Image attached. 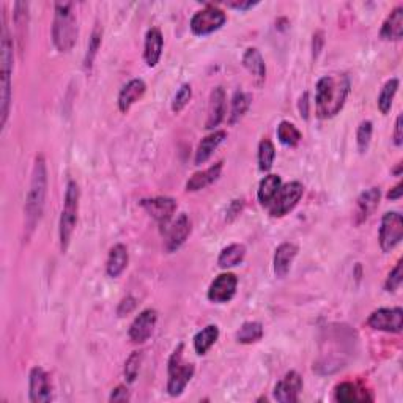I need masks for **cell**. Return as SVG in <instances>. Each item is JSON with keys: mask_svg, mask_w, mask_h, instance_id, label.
Instances as JSON below:
<instances>
[{"mask_svg": "<svg viewBox=\"0 0 403 403\" xmlns=\"http://www.w3.org/2000/svg\"><path fill=\"white\" fill-rule=\"evenodd\" d=\"M351 82L347 75H326L315 85V111L321 120L334 119L345 106Z\"/></svg>", "mask_w": 403, "mask_h": 403, "instance_id": "6da1fadb", "label": "cell"}, {"mask_svg": "<svg viewBox=\"0 0 403 403\" xmlns=\"http://www.w3.org/2000/svg\"><path fill=\"white\" fill-rule=\"evenodd\" d=\"M46 194H48V166L46 159L43 155H36L32 177H31V186H28L27 199L24 205V230L26 237L28 238L40 224V219L43 216V210H45L46 203Z\"/></svg>", "mask_w": 403, "mask_h": 403, "instance_id": "7a4b0ae2", "label": "cell"}, {"mask_svg": "<svg viewBox=\"0 0 403 403\" xmlns=\"http://www.w3.org/2000/svg\"><path fill=\"white\" fill-rule=\"evenodd\" d=\"M13 38L6 23V13L2 6V40H0V127L5 128L11 106V76H13Z\"/></svg>", "mask_w": 403, "mask_h": 403, "instance_id": "3957f363", "label": "cell"}, {"mask_svg": "<svg viewBox=\"0 0 403 403\" xmlns=\"http://www.w3.org/2000/svg\"><path fill=\"white\" fill-rule=\"evenodd\" d=\"M79 35L75 4L57 2L54 5L53 43L58 53H70L76 46Z\"/></svg>", "mask_w": 403, "mask_h": 403, "instance_id": "277c9868", "label": "cell"}, {"mask_svg": "<svg viewBox=\"0 0 403 403\" xmlns=\"http://www.w3.org/2000/svg\"><path fill=\"white\" fill-rule=\"evenodd\" d=\"M79 200H80V189L75 180H70L65 189L63 208L60 215V222H58V240H60V249L65 254L68 251L72 233L76 230L77 217H79Z\"/></svg>", "mask_w": 403, "mask_h": 403, "instance_id": "5b68a950", "label": "cell"}, {"mask_svg": "<svg viewBox=\"0 0 403 403\" xmlns=\"http://www.w3.org/2000/svg\"><path fill=\"white\" fill-rule=\"evenodd\" d=\"M183 351H185V345L180 343V345L173 350V353L168 358L167 362V394L171 395V397H180L195 373L194 364L183 361Z\"/></svg>", "mask_w": 403, "mask_h": 403, "instance_id": "8992f818", "label": "cell"}, {"mask_svg": "<svg viewBox=\"0 0 403 403\" xmlns=\"http://www.w3.org/2000/svg\"><path fill=\"white\" fill-rule=\"evenodd\" d=\"M303 194H304L303 183L290 181L287 185H282L281 190L274 197V200L271 202V205L268 207L269 216L276 219L287 216L290 211L295 210L299 200L303 199Z\"/></svg>", "mask_w": 403, "mask_h": 403, "instance_id": "52a82bcc", "label": "cell"}, {"mask_svg": "<svg viewBox=\"0 0 403 403\" xmlns=\"http://www.w3.org/2000/svg\"><path fill=\"white\" fill-rule=\"evenodd\" d=\"M227 23V14L224 10L215 5H207L203 10L195 11L190 18V32L197 36H207L217 32Z\"/></svg>", "mask_w": 403, "mask_h": 403, "instance_id": "ba28073f", "label": "cell"}, {"mask_svg": "<svg viewBox=\"0 0 403 403\" xmlns=\"http://www.w3.org/2000/svg\"><path fill=\"white\" fill-rule=\"evenodd\" d=\"M403 240V217L399 211H387L381 217L378 243L385 254L394 251Z\"/></svg>", "mask_w": 403, "mask_h": 403, "instance_id": "9c48e42d", "label": "cell"}, {"mask_svg": "<svg viewBox=\"0 0 403 403\" xmlns=\"http://www.w3.org/2000/svg\"><path fill=\"white\" fill-rule=\"evenodd\" d=\"M367 326L375 331L400 334L403 328V311L400 307H381L373 311L367 318Z\"/></svg>", "mask_w": 403, "mask_h": 403, "instance_id": "30bf717a", "label": "cell"}, {"mask_svg": "<svg viewBox=\"0 0 403 403\" xmlns=\"http://www.w3.org/2000/svg\"><path fill=\"white\" fill-rule=\"evenodd\" d=\"M141 207L155 219V222L161 229H167L168 224L172 222L178 205L172 197H153V199L141 200Z\"/></svg>", "mask_w": 403, "mask_h": 403, "instance_id": "8fae6325", "label": "cell"}, {"mask_svg": "<svg viewBox=\"0 0 403 403\" xmlns=\"http://www.w3.org/2000/svg\"><path fill=\"white\" fill-rule=\"evenodd\" d=\"M190 232H193V221H190L186 213H181L175 221L168 224L166 229V238H164V247L168 254L175 251L186 243Z\"/></svg>", "mask_w": 403, "mask_h": 403, "instance_id": "7c38bea8", "label": "cell"}, {"mask_svg": "<svg viewBox=\"0 0 403 403\" xmlns=\"http://www.w3.org/2000/svg\"><path fill=\"white\" fill-rule=\"evenodd\" d=\"M238 289V277L233 273H222L215 281L210 284L207 298L215 304H225L233 299L237 295Z\"/></svg>", "mask_w": 403, "mask_h": 403, "instance_id": "4fadbf2b", "label": "cell"}, {"mask_svg": "<svg viewBox=\"0 0 403 403\" xmlns=\"http://www.w3.org/2000/svg\"><path fill=\"white\" fill-rule=\"evenodd\" d=\"M28 399L32 403H49L53 400V383L45 369L33 367L28 373Z\"/></svg>", "mask_w": 403, "mask_h": 403, "instance_id": "5bb4252c", "label": "cell"}, {"mask_svg": "<svg viewBox=\"0 0 403 403\" xmlns=\"http://www.w3.org/2000/svg\"><path fill=\"white\" fill-rule=\"evenodd\" d=\"M156 321H158V312L155 309H145L139 313L128 329V335L131 342L136 343V345H141V343H145L149 340L153 331H155Z\"/></svg>", "mask_w": 403, "mask_h": 403, "instance_id": "9a60e30c", "label": "cell"}, {"mask_svg": "<svg viewBox=\"0 0 403 403\" xmlns=\"http://www.w3.org/2000/svg\"><path fill=\"white\" fill-rule=\"evenodd\" d=\"M304 381L298 372L290 370L274 386V399L281 403H296L303 392Z\"/></svg>", "mask_w": 403, "mask_h": 403, "instance_id": "2e32d148", "label": "cell"}, {"mask_svg": "<svg viewBox=\"0 0 403 403\" xmlns=\"http://www.w3.org/2000/svg\"><path fill=\"white\" fill-rule=\"evenodd\" d=\"M381 200V189L373 186L365 189L364 193L358 197L356 210H355V224L361 225L365 221H369L372 215L375 213Z\"/></svg>", "mask_w": 403, "mask_h": 403, "instance_id": "e0dca14e", "label": "cell"}, {"mask_svg": "<svg viewBox=\"0 0 403 403\" xmlns=\"http://www.w3.org/2000/svg\"><path fill=\"white\" fill-rule=\"evenodd\" d=\"M227 114V95L221 85L211 90L208 102V115L205 122V128L215 129L221 124Z\"/></svg>", "mask_w": 403, "mask_h": 403, "instance_id": "ac0fdd59", "label": "cell"}, {"mask_svg": "<svg viewBox=\"0 0 403 403\" xmlns=\"http://www.w3.org/2000/svg\"><path fill=\"white\" fill-rule=\"evenodd\" d=\"M243 67L251 75L255 87H262L267 80V63L257 48H247L243 54Z\"/></svg>", "mask_w": 403, "mask_h": 403, "instance_id": "d6986e66", "label": "cell"}, {"mask_svg": "<svg viewBox=\"0 0 403 403\" xmlns=\"http://www.w3.org/2000/svg\"><path fill=\"white\" fill-rule=\"evenodd\" d=\"M164 49V36L163 32L158 27H151L145 35V43H144V60L146 67L155 68L161 60Z\"/></svg>", "mask_w": 403, "mask_h": 403, "instance_id": "ffe728a7", "label": "cell"}, {"mask_svg": "<svg viewBox=\"0 0 403 403\" xmlns=\"http://www.w3.org/2000/svg\"><path fill=\"white\" fill-rule=\"evenodd\" d=\"M146 92V84L142 79H131L128 84L123 85V89L117 98V104H119V111L122 114H128L129 109L133 107L137 101L144 98Z\"/></svg>", "mask_w": 403, "mask_h": 403, "instance_id": "44dd1931", "label": "cell"}, {"mask_svg": "<svg viewBox=\"0 0 403 403\" xmlns=\"http://www.w3.org/2000/svg\"><path fill=\"white\" fill-rule=\"evenodd\" d=\"M296 255H298V246L293 243H282L276 247L273 257V269L276 277H279V279L287 277Z\"/></svg>", "mask_w": 403, "mask_h": 403, "instance_id": "7402d4cb", "label": "cell"}, {"mask_svg": "<svg viewBox=\"0 0 403 403\" xmlns=\"http://www.w3.org/2000/svg\"><path fill=\"white\" fill-rule=\"evenodd\" d=\"M227 139V131L224 129H215L213 133L208 134L207 137H203L200 144L197 145L194 163L195 166H202L207 163V161L213 156V153L221 146Z\"/></svg>", "mask_w": 403, "mask_h": 403, "instance_id": "603a6c76", "label": "cell"}, {"mask_svg": "<svg viewBox=\"0 0 403 403\" xmlns=\"http://www.w3.org/2000/svg\"><path fill=\"white\" fill-rule=\"evenodd\" d=\"M222 167H224V163L222 161H219V163L210 166L208 168H205V171L195 172L193 177L186 181L188 193H197V190H202L213 185V183L217 181L219 177H221Z\"/></svg>", "mask_w": 403, "mask_h": 403, "instance_id": "cb8c5ba5", "label": "cell"}, {"mask_svg": "<svg viewBox=\"0 0 403 403\" xmlns=\"http://www.w3.org/2000/svg\"><path fill=\"white\" fill-rule=\"evenodd\" d=\"M128 263H129L128 247L122 243L112 246L111 251H109L107 262H106L107 276L112 277V279L120 277L124 273V269L128 268Z\"/></svg>", "mask_w": 403, "mask_h": 403, "instance_id": "d4e9b609", "label": "cell"}, {"mask_svg": "<svg viewBox=\"0 0 403 403\" xmlns=\"http://www.w3.org/2000/svg\"><path fill=\"white\" fill-rule=\"evenodd\" d=\"M380 36L386 41H400L403 36V5L395 6V9L387 14L383 26H381Z\"/></svg>", "mask_w": 403, "mask_h": 403, "instance_id": "484cf974", "label": "cell"}, {"mask_svg": "<svg viewBox=\"0 0 403 403\" xmlns=\"http://www.w3.org/2000/svg\"><path fill=\"white\" fill-rule=\"evenodd\" d=\"M334 399L342 403H351V402H372L373 395H369V391L362 389L358 385L351 383V381H343V383L335 386Z\"/></svg>", "mask_w": 403, "mask_h": 403, "instance_id": "4316f807", "label": "cell"}, {"mask_svg": "<svg viewBox=\"0 0 403 403\" xmlns=\"http://www.w3.org/2000/svg\"><path fill=\"white\" fill-rule=\"evenodd\" d=\"M282 188V178L279 175L268 173L265 178L260 181L259 189H257V199L260 202L262 207L268 208L271 202L274 200V197L277 195Z\"/></svg>", "mask_w": 403, "mask_h": 403, "instance_id": "83f0119b", "label": "cell"}, {"mask_svg": "<svg viewBox=\"0 0 403 403\" xmlns=\"http://www.w3.org/2000/svg\"><path fill=\"white\" fill-rule=\"evenodd\" d=\"M246 257V246L240 243H233L224 247L217 257V265L222 269L235 268L243 263Z\"/></svg>", "mask_w": 403, "mask_h": 403, "instance_id": "f1b7e54d", "label": "cell"}, {"mask_svg": "<svg viewBox=\"0 0 403 403\" xmlns=\"http://www.w3.org/2000/svg\"><path fill=\"white\" fill-rule=\"evenodd\" d=\"M219 339V328L208 325L194 335V350L199 356H205Z\"/></svg>", "mask_w": 403, "mask_h": 403, "instance_id": "f546056e", "label": "cell"}, {"mask_svg": "<svg viewBox=\"0 0 403 403\" xmlns=\"http://www.w3.org/2000/svg\"><path fill=\"white\" fill-rule=\"evenodd\" d=\"M251 104H252L251 93L243 92V90H238V92L233 93L230 114H229V123L230 124L238 123L246 115V112L249 111Z\"/></svg>", "mask_w": 403, "mask_h": 403, "instance_id": "4dcf8cb0", "label": "cell"}, {"mask_svg": "<svg viewBox=\"0 0 403 403\" xmlns=\"http://www.w3.org/2000/svg\"><path fill=\"white\" fill-rule=\"evenodd\" d=\"M399 87H400V80L397 77H392L387 80V82L383 85V89H381L377 104H378L380 112L383 115H387L391 112L392 102H394L395 95H397L399 92Z\"/></svg>", "mask_w": 403, "mask_h": 403, "instance_id": "1f68e13d", "label": "cell"}, {"mask_svg": "<svg viewBox=\"0 0 403 403\" xmlns=\"http://www.w3.org/2000/svg\"><path fill=\"white\" fill-rule=\"evenodd\" d=\"M263 325L260 321H246L241 325L237 333V342L243 345H251V343L259 342L263 337Z\"/></svg>", "mask_w": 403, "mask_h": 403, "instance_id": "d6a6232c", "label": "cell"}, {"mask_svg": "<svg viewBox=\"0 0 403 403\" xmlns=\"http://www.w3.org/2000/svg\"><path fill=\"white\" fill-rule=\"evenodd\" d=\"M276 134H277V139H279V142L285 146H296L303 139L301 131H299L295 124L287 120H284L277 124Z\"/></svg>", "mask_w": 403, "mask_h": 403, "instance_id": "836d02e7", "label": "cell"}, {"mask_svg": "<svg viewBox=\"0 0 403 403\" xmlns=\"http://www.w3.org/2000/svg\"><path fill=\"white\" fill-rule=\"evenodd\" d=\"M257 159H259V168L263 173H268L273 168L274 159H276V146L269 141V139H262L257 150Z\"/></svg>", "mask_w": 403, "mask_h": 403, "instance_id": "e575fe53", "label": "cell"}, {"mask_svg": "<svg viewBox=\"0 0 403 403\" xmlns=\"http://www.w3.org/2000/svg\"><path fill=\"white\" fill-rule=\"evenodd\" d=\"M13 24H14V31H16V35H18V40L23 43L27 36V26H28V4L27 2L14 4Z\"/></svg>", "mask_w": 403, "mask_h": 403, "instance_id": "d590c367", "label": "cell"}, {"mask_svg": "<svg viewBox=\"0 0 403 403\" xmlns=\"http://www.w3.org/2000/svg\"><path fill=\"white\" fill-rule=\"evenodd\" d=\"M101 41H102V27L100 24H97V27L93 28V32L90 35L89 46H87V53H85V58H84L85 71L92 70L95 58H97V54H98V50L101 48Z\"/></svg>", "mask_w": 403, "mask_h": 403, "instance_id": "8d00e7d4", "label": "cell"}, {"mask_svg": "<svg viewBox=\"0 0 403 403\" xmlns=\"http://www.w3.org/2000/svg\"><path fill=\"white\" fill-rule=\"evenodd\" d=\"M142 359H144L142 351H133V353H131L129 358L127 359V362H124V370H123L127 383H134V381L137 380L139 372H141Z\"/></svg>", "mask_w": 403, "mask_h": 403, "instance_id": "74e56055", "label": "cell"}, {"mask_svg": "<svg viewBox=\"0 0 403 403\" xmlns=\"http://www.w3.org/2000/svg\"><path fill=\"white\" fill-rule=\"evenodd\" d=\"M373 136V123L370 120H364L359 123L358 131H356V145L359 153H364L369 150L370 142Z\"/></svg>", "mask_w": 403, "mask_h": 403, "instance_id": "f35d334b", "label": "cell"}, {"mask_svg": "<svg viewBox=\"0 0 403 403\" xmlns=\"http://www.w3.org/2000/svg\"><path fill=\"white\" fill-rule=\"evenodd\" d=\"M190 98H193V87H190V84L180 85V89L172 100V111L175 114H180L189 104Z\"/></svg>", "mask_w": 403, "mask_h": 403, "instance_id": "ab89813d", "label": "cell"}, {"mask_svg": "<svg viewBox=\"0 0 403 403\" xmlns=\"http://www.w3.org/2000/svg\"><path fill=\"white\" fill-rule=\"evenodd\" d=\"M402 259L395 263V267L391 269V273L387 274L386 282H385V290L387 293H394L400 289L402 281H403V273H402Z\"/></svg>", "mask_w": 403, "mask_h": 403, "instance_id": "60d3db41", "label": "cell"}, {"mask_svg": "<svg viewBox=\"0 0 403 403\" xmlns=\"http://www.w3.org/2000/svg\"><path fill=\"white\" fill-rule=\"evenodd\" d=\"M131 392L127 386H117L109 395V402H129Z\"/></svg>", "mask_w": 403, "mask_h": 403, "instance_id": "b9f144b4", "label": "cell"}, {"mask_svg": "<svg viewBox=\"0 0 403 403\" xmlns=\"http://www.w3.org/2000/svg\"><path fill=\"white\" fill-rule=\"evenodd\" d=\"M298 111L299 115H301L303 120H309V114H311V101H309V93L304 92L301 95V98L298 101Z\"/></svg>", "mask_w": 403, "mask_h": 403, "instance_id": "7bdbcfd3", "label": "cell"}, {"mask_svg": "<svg viewBox=\"0 0 403 403\" xmlns=\"http://www.w3.org/2000/svg\"><path fill=\"white\" fill-rule=\"evenodd\" d=\"M243 208H245V200L243 199L233 200L229 205V208H227V221L232 222L233 219H237L240 216L241 211H243Z\"/></svg>", "mask_w": 403, "mask_h": 403, "instance_id": "ee69618b", "label": "cell"}, {"mask_svg": "<svg viewBox=\"0 0 403 403\" xmlns=\"http://www.w3.org/2000/svg\"><path fill=\"white\" fill-rule=\"evenodd\" d=\"M134 309H136V299L133 296H127L122 299L119 309H117V313H119V317H124V315L131 313Z\"/></svg>", "mask_w": 403, "mask_h": 403, "instance_id": "f6af8a7d", "label": "cell"}, {"mask_svg": "<svg viewBox=\"0 0 403 403\" xmlns=\"http://www.w3.org/2000/svg\"><path fill=\"white\" fill-rule=\"evenodd\" d=\"M392 141H394L395 146H402L403 145V117L402 115H399L397 120H395Z\"/></svg>", "mask_w": 403, "mask_h": 403, "instance_id": "bcb514c9", "label": "cell"}, {"mask_svg": "<svg viewBox=\"0 0 403 403\" xmlns=\"http://www.w3.org/2000/svg\"><path fill=\"white\" fill-rule=\"evenodd\" d=\"M259 2H252V0H247V2H229L227 6L229 9H235L240 11H247V10H252L254 6H257Z\"/></svg>", "mask_w": 403, "mask_h": 403, "instance_id": "7dc6e473", "label": "cell"}, {"mask_svg": "<svg viewBox=\"0 0 403 403\" xmlns=\"http://www.w3.org/2000/svg\"><path fill=\"white\" fill-rule=\"evenodd\" d=\"M323 32H317L313 35V45H312V50H313V58L318 57V54L321 53V48H323Z\"/></svg>", "mask_w": 403, "mask_h": 403, "instance_id": "c3c4849f", "label": "cell"}, {"mask_svg": "<svg viewBox=\"0 0 403 403\" xmlns=\"http://www.w3.org/2000/svg\"><path fill=\"white\" fill-rule=\"evenodd\" d=\"M402 195H403V183L399 181L397 185H395L389 190V193H387V199H389V200H400Z\"/></svg>", "mask_w": 403, "mask_h": 403, "instance_id": "681fc988", "label": "cell"}]
</instances>
